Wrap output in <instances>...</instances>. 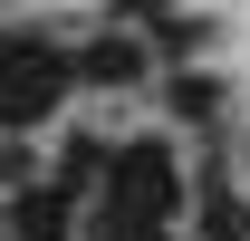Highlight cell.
<instances>
[{
  "instance_id": "2",
  "label": "cell",
  "mask_w": 250,
  "mask_h": 241,
  "mask_svg": "<svg viewBox=\"0 0 250 241\" xmlns=\"http://www.w3.org/2000/svg\"><path fill=\"white\" fill-rule=\"evenodd\" d=\"M67 77H96V87H135V77H145V48H135V39H96V48L67 68Z\"/></svg>"
},
{
  "instance_id": "1",
  "label": "cell",
  "mask_w": 250,
  "mask_h": 241,
  "mask_svg": "<svg viewBox=\"0 0 250 241\" xmlns=\"http://www.w3.org/2000/svg\"><path fill=\"white\" fill-rule=\"evenodd\" d=\"M58 87H67L58 48H39V39L0 48V116H10V125H39L48 106H58Z\"/></svg>"
},
{
  "instance_id": "3",
  "label": "cell",
  "mask_w": 250,
  "mask_h": 241,
  "mask_svg": "<svg viewBox=\"0 0 250 241\" xmlns=\"http://www.w3.org/2000/svg\"><path fill=\"white\" fill-rule=\"evenodd\" d=\"M10 232H20V241H67V193H29V203H10Z\"/></svg>"
}]
</instances>
